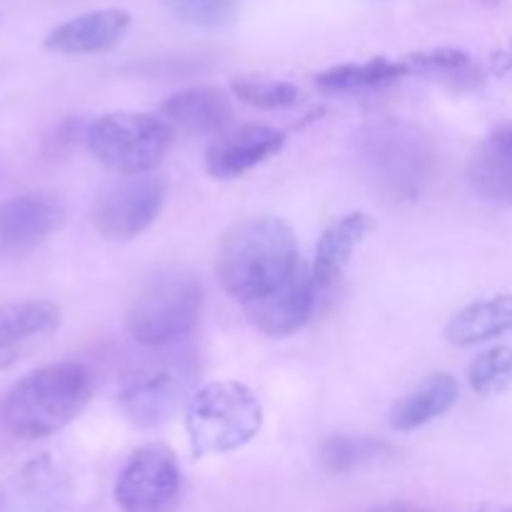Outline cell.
Returning a JSON list of instances; mask_svg holds the SVG:
<instances>
[{
	"mask_svg": "<svg viewBox=\"0 0 512 512\" xmlns=\"http://www.w3.org/2000/svg\"><path fill=\"white\" fill-rule=\"evenodd\" d=\"M300 265L293 228L275 215L235 223L223 235L215 273L225 293L248 305L273 293Z\"/></svg>",
	"mask_w": 512,
	"mask_h": 512,
	"instance_id": "1",
	"label": "cell"
},
{
	"mask_svg": "<svg viewBox=\"0 0 512 512\" xmlns=\"http://www.w3.org/2000/svg\"><path fill=\"white\" fill-rule=\"evenodd\" d=\"M93 395L83 363L43 365L20 378L0 400V428L18 440H43L68 428Z\"/></svg>",
	"mask_w": 512,
	"mask_h": 512,
	"instance_id": "2",
	"label": "cell"
},
{
	"mask_svg": "<svg viewBox=\"0 0 512 512\" xmlns=\"http://www.w3.org/2000/svg\"><path fill=\"white\" fill-rule=\"evenodd\" d=\"M353 155L370 188L393 203L418 200L433 180V145L408 120L380 118L365 123L353 135Z\"/></svg>",
	"mask_w": 512,
	"mask_h": 512,
	"instance_id": "3",
	"label": "cell"
},
{
	"mask_svg": "<svg viewBox=\"0 0 512 512\" xmlns=\"http://www.w3.org/2000/svg\"><path fill=\"white\" fill-rule=\"evenodd\" d=\"M263 405L248 385L215 380L190 395L185 430L198 458L223 455L248 445L263 428Z\"/></svg>",
	"mask_w": 512,
	"mask_h": 512,
	"instance_id": "4",
	"label": "cell"
},
{
	"mask_svg": "<svg viewBox=\"0 0 512 512\" xmlns=\"http://www.w3.org/2000/svg\"><path fill=\"white\" fill-rule=\"evenodd\" d=\"M203 285L180 270L155 275L140 288L125 318L130 338L143 348H168L198 325Z\"/></svg>",
	"mask_w": 512,
	"mask_h": 512,
	"instance_id": "5",
	"label": "cell"
},
{
	"mask_svg": "<svg viewBox=\"0 0 512 512\" xmlns=\"http://www.w3.org/2000/svg\"><path fill=\"white\" fill-rule=\"evenodd\" d=\"M175 130L160 115L105 113L90 123L88 150L105 168L123 175H145L173 148Z\"/></svg>",
	"mask_w": 512,
	"mask_h": 512,
	"instance_id": "6",
	"label": "cell"
},
{
	"mask_svg": "<svg viewBox=\"0 0 512 512\" xmlns=\"http://www.w3.org/2000/svg\"><path fill=\"white\" fill-rule=\"evenodd\" d=\"M193 375L195 368L188 358L163 355L148 360L125 378L120 405L138 428L163 425L188 395Z\"/></svg>",
	"mask_w": 512,
	"mask_h": 512,
	"instance_id": "7",
	"label": "cell"
},
{
	"mask_svg": "<svg viewBox=\"0 0 512 512\" xmlns=\"http://www.w3.org/2000/svg\"><path fill=\"white\" fill-rule=\"evenodd\" d=\"M178 458L163 443H145L128 458L115 483V503L123 512H173L180 498Z\"/></svg>",
	"mask_w": 512,
	"mask_h": 512,
	"instance_id": "8",
	"label": "cell"
},
{
	"mask_svg": "<svg viewBox=\"0 0 512 512\" xmlns=\"http://www.w3.org/2000/svg\"><path fill=\"white\" fill-rule=\"evenodd\" d=\"M165 180L155 175H128L98 193L93 203V228L105 240H133L158 220L165 205Z\"/></svg>",
	"mask_w": 512,
	"mask_h": 512,
	"instance_id": "9",
	"label": "cell"
},
{
	"mask_svg": "<svg viewBox=\"0 0 512 512\" xmlns=\"http://www.w3.org/2000/svg\"><path fill=\"white\" fill-rule=\"evenodd\" d=\"M65 203L50 193H25L0 203V258H20L65 223Z\"/></svg>",
	"mask_w": 512,
	"mask_h": 512,
	"instance_id": "10",
	"label": "cell"
},
{
	"mask_svg": "<svg viewBox=\"0 0 512 512\" xmlns=\"http://www.w3.org/2000/svg\"><path fill=\"white\" fill-rule=\"evenodd\" d=\"M315 278L313 270L300 260L298 268L288 280L278 285L273 293L245 305L250 323L268 338H288L308 323L315 305Z\"/></svg>",
	"mask_w": 512,
	"mask_h": 512,
	"instance_id": "11",
	"label": "cell"
},
{
	"mask_svg": "<svg viewBox=\"0 0 512 512\" xmlns=\"http://www.w3.org/2000/svg\"><path fill=\"white\" fill-rule=\"evenodd\" d=\"M285 135L268 125H243L220 133L205 153V168L215 180L243 178L253 168L278 155Z\"/></svg>",
	"mask_w": 512,
	"mask_h": 512,
	"instance_id": "12",
	"label": "cell"
},
{
	"mask_svg": "<svg viewBox=\"0 0 512 512\" xmlns=\"http://www.w3.org/2000/svg\"><path fill=\"white\" fill-rule=\"evenodd\" d=\"M60 325V308L50 300H20L0 305V370L18 365L25 355L50 340Z\"/></svg>",
	"mask_w": 512,
	"mask_h": 512,
	"instance_id": "13",
	"label": "cell"
},
{
	"mask_svg": "<svg viewBox=\"0 0 512 512\" xmlns=\"http://www.w3.org/2000/svg\"><path fill=\"white\" fill-rule=\"evenodd\" d=\"M130 28L125 10H93L55 25L43 40V48L58 55H93L115 48Z\"/></svg>",
	"mask_w": 512,
	"mask_h": 512,
	"instance_id": "14",
	"label": "cell"
},
{
	"mask_svg": "<svg viewBox=\"0 0 512 512\" xmlns=\"http://www.w3.org/2000/svg\"><path fill=\"white\" fill-rule=\"evenodd\" d=\"M468 178L483 198L512 205V123L495 128L473 150Z\"/></svg>",
	"mask_w": 512,
	"mask_h": 512,
	"instance_id": "15",
	"label": "cell"
},
{
	"mask_svg": "<svg viewBox=\"0 0 512 512\" xmlns=\"http://www.w3.org/2000/svg\"><path fill=\"white\" fill-rule=\"evenodd\" d=\"M160 118L183 133H218L230 120V103L213 88L178 90L160 103Z\"/></svg>",
	"mask_w": 512,
	"mask_h": 512,
	"instance_id": "16",
	"label": "cell"
},
{
	"mask_svg": "<svg viewBox=\"0 0 512 512\" xmlns=\"http://www.w3.org/2000/svg\"><path fill=\"white\" fill-rule=\"evenodd\" d=\"M458 380L450 373H435L418 388L405 393L390 410V428L408 433L443 418L458 403Z\"/></svg>",
	"mask_w": 512,
	"mask_h": 512,
	"instance_id": "17",
	"label": "cell"
},
{
	"mask_svg": "<svg viewBox=\"0 0 512 512\" xmlns=\"http://www.w3.org/2000/svg\"><path fill=\"white\" fill-rule=\"evenodd\" d=\"M368 230L370 218L365 213H348L325 228L318 245H315L313 260V278L318 288H328L343 275V270L353 260L355 248L363 243Z\"/></svg>",
	"mask_w": 512,
	"mask_h": 512,
	"instance_id": "18",
	"label": "cell"
},
{
	"mask_svg": "<svg viewBox=\"0 0 512 512\" xmlns=\"http://www.w3.org/2000/svg\"><path fill=\"white\" fill-rule=\"evenodd\" d=\"M512 335V293L478 300L458 310L445 325V338L453 345H478L485 340Z\"/></svg>",
	"mask_w": 512,
	"mask_h": 512,
	"instance_id": "19",
	"label": "cell"
},
{
	"mask_svg": "<svg viewBox=\"0 0 512 512\" xmlns=\"http://www.w3.org/2000/svg\"><path fill=\"white\" fill-rule=\"evenodd\" d=\"M408 68L403 60L390 58H370L365 63H343L323 70L315 75V83L328 93H360V90L383 88L405 78Z\"/></svg>",
	"mask_w": 512,
	"mask_h": 512,
	"instance_id": "20",
	"label": "cell"
},
{
	"mask_svg": "<svg viewBox=\"0 0 512 512\" xmlns=\"http://www.w3.org/2000/svg\"><path fill=\"white\" fill-rule=\"evenodd\" d=\"M383 450H388V445L375 438H365V435H330L320 445V463L328 473L343 475L378 458Z\"/></svg>",
	"mask_w": 512,
	"mask_h": 512,
	"instance_id": "21",
	"label": "cell"
},
{
	"mask_svg": "<svg viewBox=\"0 0 512 512\" xmlns=\"http://www.w3.org/2000/svg\"><path fill=\"white\" fill-rule=\"evenodd\" d=\"M468 383L483 398L508 393L512 388V345H495L470 363Z\"/></svg>",
	"mask_w": 512,
	"mask_h": 512,
	"instance_id": "22",
	"label": "cell"
},
{
	"mask_svg": "<svg viewBox=\"0 0 512 512\" xmlns=\"http://www.w3.org/2000/svg\"><path fill=\"white\" fill-rule=\"evenodd\" d=\"M230 90L240 103L258 110H283L300 100L298 85L288 80L260 78V75H240L230 83Z\"/></svg>",
	"mask_w": 512,
	"mask_h": 512,
	"instance_id": "23",
	"label": "cell"
},
{
	"mask_svg": "<svg viewBox=\"0 0 512 512\" xmlns=\"http://www.w3.org/2000/svg\"><path fill=\"white\" fill-rule=\"evenodd\" d=\"M180 20L195 28H225L238 18L240 0H163Z\"/></svg>",
	"mask_w": 512,
	"mask_h": 512,
	"instance_id": "24",
	"label": "cell"
},
{
	"mask_svg": "<svg viewBox=\"0 0 512 512\" xmlns=\"http://www.w3.org/2000/svg\"><path fill=\"white\" fill-rule=\"evenodd\" d=\"M408 75H468L473 70V60L465 50L458 48H433L403 58Z\"/></svg>",
	"mask_w": 512,
	"mask_h": 512,
	"instance_id": "25",
	"label": "cell"
},
{
	"mask_svg": "<svg viewBox=\"0 0 512 512\" xmlns=\"http://www.w3.org/2000/svg\"><path fill=\"white\" fill-rule=\"evenodd\" d=\"M493 65H495V70H498V73H508V70H512V40H510L508 48L503 50V53L495 55Z\"/></svg>",
	"mask_w": 512,
	"mask_h": 512,
	"instance_id": "26",
	"label": "cell"
},
{
	"mask_svg": "<svg viewBox=\"0 0 512 512\" xmlns=\"http://www.w3.org/2000/svg\"><path fill=\"white\" fill-rule=\"evenodd\" d=\"M475 3L485 5V8H498V5L503 3V0H475Z\"/></svg>",
	"mask_w": 512,
	"mask_h": 512,
	"instance_id": "27",
	"label": "cell"
},
{
	"mask_svg": "<svg viewBox=\"0 0 512 512\" xmlns=\"http://www.w3.org/2000/svg\"><path fill=\"white\" fill-rule=\"evenodd\" d=\"M493 512H512V510H493Z\"/></svg>",
	"mask_w": 512,
	"mask_h": 512,
	"instance_id": "28",
	"label": "cell"
}]
</instances>
